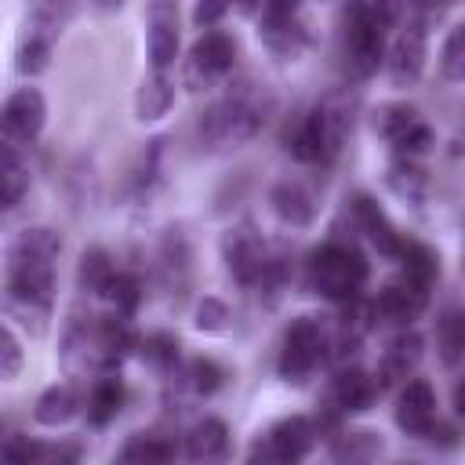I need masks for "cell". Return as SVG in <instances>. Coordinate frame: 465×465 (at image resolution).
I'll use <instances>...</instances> for the list:
<instances>
[{
	"mask_svg": "<svg viewBox=\"0 0 465 465\" xmlns=\"http://www.w3.org/2000/svg\"><path fill=\"white\" fill-rule=\"evenodd\" d=\"M62 254V236L58 229L36 225V229H22L11 247H7V262H4V305H7V320H22L25 327L33 323V331H44V320L51 316V302H54V262Z\"/></svg>",
	"mask_w": 465,
	"mask_h": 465,
	"instance_id": "cell-1",
	"label": "cell"
},
{
	"mask_svg": "<svg viewBox=\"0 0 465 465\" xmlns=\"http://www.w3.org/2000/svg\"><path fill=\"white\" fill-rule=\"evenodd\" d=\"M131 316L109 312V316H73L62 334V367L69 378L80 374H105L116 371L120 360L134 349Z\"/></svg>",
	"mask_w": 465,
	"mask_h": 465,
	"instance_id": "cell-2",
	"label": "cell"
},
{
	"mask_svg": "<svg viewBox=\"0 0 465 465\" xmlns=\"http://www.w3.org/2000/svg\"><path fill=\"white\" fill-rule=\"evenodd\" d=\"M272 116V94L265 84H254V80H243V84H232L200 120V131H203V142L214 145V149H236L243 142H251L265 120Z\"/></svg>",
	"mask_w": 465,
	"mask_h": 465,
	"instance_id": "cell-3",
	"label": "cell"
},
{
	"mask_svg": "<svg viewBox=\"0 0 465 465\" xmlns=\"http://www.w3.org/2000/svg\"><path fill=\"white\" fill-rule=\"evenodd\" d=\"M367 276H371V265H367L363 251L356 243H345V240L320 243L309 254V262H305V283L320 298L338 302V305L349 302V298H356L363 291Z\"/></svg>",
	"mask_w": 465,
	"mask_h": 465,
	"instance_id": "cell-4",
	"label": "cell"
},
{
	"mask_svg": "<svg viewBox=\"0 0 465 465\" xmlns=\"http://www.w3.org/2000/svg\"><path fill=\"white\" fill-rule=\"evenodd\" d=\"M396 0H374V4H352L345 15L341 44L345 58L360 76H371L385 62V33L396 22Z\"/></svg>",
	"mask_w": 465,
	"mask_h": 465,
	"instance_id": "cell-5",
	"label": "cell"
},
{
	"mask_svg": "<svg viewBox=\"0 0 465 465\" xmlns=\"http://www.w3.org/2000/svg\"><path fill=\"white\" fill-rule=\"evenodd\" d=\"M345 131H349V113L338 102H320L298 120L287 149L302 163H331L345 142Z\"/></svg>",
	"mask_w": 465,
	"mask_h": 465,
	"instance_id": "cell-6",
	"label": "cell"
},
{
	"mask_svg": "<svg viewBox=\"0 0 465 465\" xmlns=\"http://www.w3.org/2000/svg\"><path fill=\"white\" fill-rule=\"evenodd\" d=\"M327 327L320 316H298L291 320V327L283 331V345H280V378L291 385H305L320 363H327Z\"/></svg>",
	"mask_w": 465,
	"mask_h": 465,
	"instance_id": "cell-7",
	"label": "cell"
},
{
	"mask_svg": "<svg viewBox=\"0 0 465 465\" xmlns=\"http://www.w3.org/2000/svg\"><path fill=\"white\" fill-rule=\"evenodd\" d=\"M222 262L240 287H258L265 280L272 254H269L254 222H236L222 232Z\"/></svg>",
	"mask_w": 465,
	"mask_h": 465,
	"instance_id": "cell-8",
	"label": "cell"
},
{
	"mask_svg": "<svg viewBox=\"0 0 465 465\" xmlns=\"http://www.w3.org/2000/svg\"><path fill=\"white\" fill-rule=\"evenodd\" d=\"M236 65V40L222 29H207L193 47H189V58H185V84L193 87H211L218 84L222 76H229Z\"/></svg>",
	"mask_w": 465,
	"mask_h": 465,
	"instance_id": "cell-9",
	"label": "cell"
},
{
	"mask_svg": "<svg viewBox=\"0 0 465 465\" xmlns=\"http://www.w3.org/2000/svg\"><path fill=\"white\" fill-rule=\"evenodd\" d=\"M316 443V421L305 418V414H291V418H280L254 447H251V458L258 461H302Z\"/></svg>",
	"mask_w": 465,
	"mask_h": 465,
	"instance_id": "cell-10",
	"label": "cell"
},
{
	"mask_svg": "<svg viewBox=\"0 0 465 465\" xmlns=\"http://www.w3.org/2000/svg\"><path fill=\"white\" fill-rule=\"evenodd\" d=\"M47 124V102L36 87H15L0 109V127H4V142L15 145H29L40 138Z\"/></svg>",
	"mask_w": 465,
	"mask_h": 465,
	"instance_id": "cell-11",
	"label": "cell"
},
{
	"mask_svg": "<svg viewBox=\"0 0 465 465\" xmlns=\"http://www.w3.org/2000/svg\"><path fill=\"white\" fill-rule=\"evenodd\" d=\"M425 58H429V33H425V25H418V22L403 25L392 36L389 51H385V73H389L392 87H414L421 80V73H425Z\"/></svg>",
	"mask_w": 465,
	"mask_h": 465,
	"instance_id": "cell-12",
	"label": "cell"
},
{
	"mask_svg": "<svg viewBox=\"0 0 465 465\" xmlns=\"http://www.w3.org/2000/svg\"><path fill=\"white\" fill-rule=\"evenodd\" d=\"M378 378H371L367 371L360 367H341L331 385H327V400H323V418L327 421H338V418H349V414H360L374 403L378 396Z\"/></svg>",
	"mask_w": 465,
	"mask_h": 465,
	"instance_id": "cell-13",
	"label": "cell"
},
{
	"mask_svg": "<svg viewBox=\"0 0 465 465\" xmlns=\"http://www.w3.org/2000/svg\"><path fill=\"white\" fill-rule=\"evenodd\" d=\"M182 47V29H178V4L174 0H153L145 11V54L153 69H171Z\"/></svg>",
	"mask_w": 465,
	"mask_h": 465,
	"instance_id": "cell-14",
	"label": "cell"
},
{
	"mask_svg": "<svg viewBox=\"0 0 465 465\" xmlns=\"http://www.w3.org/2000/svg\"><path fill=\"white\" fill-rule=\"evenodd\" d=\"M349 211H352V225L367 236V243L378 251V254H385V258H400V251H403V232L392 225V218L378 207V200L374 196H367V193H356L352 196V203H349Z\"/></svg>",
	"mask_w": 465,
	"mask_h": 465,
	"instance_id": "cell-15",
	"label": "cell"
},
{
	"mask_svg": "<svg viewBox=\"0 0 465 465\" xmlns=\"http://www.w3.org/2000/svg\"><path fill=\"white\" fill-rule=\"evenodd\" d=\"M396 425L414 436V440H429L432 425H436V392L425 378H411L400 396H396V411H392Z\"/></svg>",
	"mask_w": 465,
	"mask_h": 465,
	"instance_id": "cell-16",
	"label": "cell"
},
{
	"mask_svg": "<svg viewBox=\"0 0 465 465\" xmlns=\"http://www.w3.org/2000/svg\"><path fill=\"white\" fill-rule=\"evenodd\" d=\"M421 356H425V338L418 331L403 327L400 334H392L389 345H385V352H381V360H378V374H374L378 378V389H389L396 381H407L418 371Z\"/></svg>",
	"mask_w": 465,
	"mask_h": 465,
	"instance_id": "cell-17",
	"label": "cell"
},
{
	"mask_svg": "<svg viewBox=\"0 0 465 465\" xmlns=\"http://www.w3.org/2000/svg\"><path fill=\"white\" fill-rule=\"evenodd\" d=\"M425 305H429V291L418 287V283H411L407 276L389 280V283L378 291V298H374V312H378L381 320L396 323V327H411V323L425 312Z\"/></svg>",
	"mask_w": 465,
	"mask_h": 465,
	"instance_id": "cell-18",
	"label": "cell"
},
{
	"mask_svg": "<svg viewBox=\"0 0 465 465\" xmlns=\"http://www.w3.org/2000/svg\"><path fill=\"white\" fill-rule=\"evenodd\" d=\"M269 203H272L276 218L283 225H294V229H302V225H309L316 218V200L298 178H280L272 185V193H269Z\"/></svg>",
	"mask_w": 465,
	"mask_h": 465,
	"instance_id": "cell-19",
	"label": "cell"
},
{
	"mask_svg": "<svg viewBox=\"0 0 465 465\" xmlns=\"http://www.w3.org/2000/svg\"><path fill=\"white\" fill-rule=\"evenodd\" d=\"M160 276H163V287L171 294H185L189 291V280H193V251L185 243V236L178 229H171L160 243Z\"/></svg>",
	"mask_w": 465,
	"mask_h": 465,
	"instance_id": "cell-20",
	"label": "cell"
},
{
	"mask_svg": "<svg viewBox=\"0 0 465 465\" xmlns=\"http://www.w3.org/2000/svg\"><path fill=\"white\" fill-rule=\"evenodd\" d=\"M185 458L189 461H222L229 458V429L222 418H200L185 432Z\"/></svg>",
	"mask_w": 465,
	"mask_h": 465,
	"instance_id": "cell-21",
	"label": "cell"
},
{
	"mask_svg": "<svg viewBox=\"0 0 465 465\" xmlns=\"http://www.w3.org/2000/svg\"><path fill=\"white\" fill-rule=\"evenodd\" d=\"M174 105V80L167 76V69H153V76H145L134 91V120L153 124L160 116H167V109Z\"/></svg>",
	"mask_w": 465,
	"mask_h": 465,
	"instance_id": "cell-22",
	"label": "cell"
},
{
	"mask_svg": "<svg viewBox=\"0 0 465 465\" xmlns=\"http://www.w3.org/2000/svg\"><path fill=\"white\" fill-rule=\"evenodd\" d=\"M124 407V381L116 371H105L91 381V392H87V421L91 425H109Z\"/></svg>",
	"mask_w": 465,
	"mask_h": 465,
	"instance_id": "cell-23",
	"label": "cell"
},
{
	"mask_svg": "<svg viewBox=\"0 0 465 465\" xmlns=\"http://www.w3.org/2000/svg\"><path fill=\"white\" fill-rule=\"evenodd\" d=\"M436 352L447 367L465 363V309L461 305H447L436 316Z\"/></svg>",
	"mask_w": 465,
	"mask_h": 465,
	"instance_id": "cell-24",
	"label": "cell"
},
{
	"mask_svg": "<svg viewBox=\"0 0 465 465\" xmlns=\"http://www.w3.org/2000/svg\"><path fill=\"white\" fill-rule=\"evenodd\" d=\"M25 189H29V163L22 160L15 142H4V149H0V203H4V211L18 207Z\"/></svg>",
	"mask_w": 465,
	"mask_h": 465,
	"instance_id": "cell-25",
	"label": "cell"
},
{
	"mask_svg": "<svg viewBox=\"0 0 465 465\" xmlns=\"http://www.w3.org/2000/svg\"><path fill=\"white\" fill-rule=\"evenodd\" d=\"M396 262H400V276H407L411 283H418L425 291L440 280V254L421 240H403V251Z\"/></svg>",
	"mask_w": 465,
	"mask_h": 465,
	"instance_id": "cell-26",
	"label": "cell"
},
{
	"mask_svg": "<svg viewBox=\"0 0 465 465\" xmlns=\"http://www.w3.org/2000/svg\"><path fill=\"white\" fill-rule=\"evenodd\" d=\"M116 272H120V269L113 265V258H109L105 247H87V251L80 254V265H76V283H80L84 294L105 298V291H109V283H113Z\"/></svg>",
	"mask_w": 465,
	"mask_h": 465,
	"instance_id": "cell-27",
	"label": "cell"
},
{
	"mask_svg": "<svg viewBox=\"0 0 465 465\" xmlns=\"http://www.w3.org/2000/svg\"><path fill=\"white\" fill-rule=\"evenodd\" d=\"M76 407H80L76 389L65 385V381H58V385H47V389L40 392V400H36V407H33V418H36L40 425H47V429H58V425H65V421L76 414Z\"/></svg>",
	"mask_w": 465,
	"mask_h": 465,
	"instance_id": "cell-28",
	"label": "cell"
},
{
	"mask_svg": "<svg viewBox=\"0 0 465 465\" xmlns=\"http://www.w3.org/2000/svg\"><path fill=\"white\" fill-rule=\"evenodd\" d=\"M327 447H331V458L338 461H371L381 454V436L371 429H349V432H334Z\"/></svg>",
	"mask_w": 465,
	"mask_h": 465,
	"instance_id": "cell-29",
	"label": "cell"
},
{
	"mask_svg": "<svg viewBox=\"0 0 465 465\" xmlns=\"http://www.w3.org/2000/svg\"><path fill=\"white\" fill-rule=\"evenodd\" d=\"M51 47H54V29H51V22H44V25H36V29L22 40L15 69H18L22 76H36V73H44L47 62H51Z\"/></svg>",
	"mask_w": 465,
	"mask_h": 465,
	"instance_id": "cell-30",
	"label": "cell"
},
{
	"mask_svg": "<svg viewBox=\"0 0 465 465\" xmlns=\"http://www.w3.org/2000/svg\"><path fill=\"white\" fill-rule=\"evenodd\" d=\"M178 454V443L160 436V432H138L131 436L124 447H120V461H145V465H156V461H171Z\"/></svg>",
	"mask_w": 465,
	"mask_h": 465,
	"instance_id": "cell-31",
	"label": "cell"
},
{
	"mask_svg": "<svg viewBox=\"0 0 465 465\" xmlns=\"http://www.w3.org/2000/svg\"><path fill=\"white\" fill-rule=\"evenodd\" d=\"M421 120V113L411 105V102H385V105H378L374 109V131L385 138V142H392V138H400L407 127H414Z\"/></svg>",
	"mask_w": 465,
	"mask_h": 465,
	"instance_id": "cell-32",
	"label": "cell"
},
{
	"mask_svg": "<svg viewBox=\"0 0 465 465\" xmlns=\"http://www.w3.org/2000/svg\"><path fill=\"white\" fill-rule=\"evenodd\" d=\"M440 73L454 84H465V18L454 22L440 47Z\"/></svg>",
	"mask_w": 465,
	"mask_h": 465,
	"instance_id": "cell-33",
	"label": "cell"
},
{
	"mask_svg": "<svg viewBox=\"0 0 465 465\" xmlns=\"http://www.w3.org/2000/svg\"><path fill=\"white\" fill-rule=\"evenodd\" d=\"M138 352H142V360L153 367V371H174L178 367V338L174 334H167V331H156V334H145L142 341H138Z\"/></svg>",
	"mask_w": 465,
	"mask_h": 465,
	"instance_id": "cell-34",
	"label": "cell"
},
{
	"mask_svg": "<svg viewBox=\"0 0 465 465\" xmlns=\"http://www.w3.org/2000/svg\"><path fill=\"white\" fill-rule=\"evenodd\" d=\"M105 298H109L113 312L134 316L138 305H142V280H138L134 272H116L113 283H109V291H105Z\"/></svg>",
	"mask_w": 465,
	"mask_h": 465,
	"instance_id": "cell-35",
	"label": "cell"
},
{
	"mask_svg": "<svg viewBox=\"0 0 465 465\" xmlns=\"http://www.w3.org/2000/svg\"><path fill=\"white\" fill-rule=\"evenodd\" d=\"M389 185H392L403 200H421V196H425V171H418L414 160L396 156V163L389 167Z\"/></svg>",
	"mask_w": 465,
	"mask_h": 465,
	"instance_id": "cell-36",
	"label": "cell"
},
{
	"mask_svg": "<svg viewBox=\"0 0 465 465\" xmlns=\"http://www.w3.org/2000/svg\"><path fill=\"white\" fill-rule=\"evenodd\" d=\"M189 385L196 396H214L222 385H225V371L211 360V356H196L189 363Z\"/></svg>",
	"mask_w": 465,
	"mask_h": 465,
	"instance_id": "cell-37",
	"label": "cell"
},
{
	"mask_svg": "<svg viewBox=\"0 0 465 465\" xmlns=\"http://www.w3.org/2000/svg\"><path fill=\"white\" fill-rule=\"evenodd\" d=\"M392 145V153L396 156H407V160H418L421 153H429V145H432V127L425 124V120H418L414 127H407L400 138H392L389 142Z\"/></svg>",
	"mask_w": 465,
	"mask_h": 465,
	"instance_id": "cell-38",
	"label": "cell"
},
{
	"mask_svg": "<svg viewBox=\"0 0 465 465\" xmlns=\"http://www.w3.org/2000/svg\"><path fill=\"white\" fill-rule=\"evenodd\" d=\"M298 7L302 0H265L262 4V33H276V29H294L298 22Z\"/></svg>",
	"mask_w": 465,
	"mask_h": 465,
	"instance_id": "cell-39",
	"label": "cell"
},
{
	"mask_svg": "<svg viewBox=\"0 0 465 465\" xmlns=\"http://www.w3.org/2000/svg\"><path fill=\"white\" fill-rule=\"evenodd\" d=\"M22 371V341L15 334L11 323H4V334H0V378L4 381H15Z\"/></svg>",
	"mask_w": 465,
	"mask_h": 465,
	"instance_id": "cell-40",
	"label": "cell"
},
{
	"mask_svg": "<svg viewBox=\"0 0 465 465\" xmlns=\"http://www.w3.org/2000/svg\"><path fill=\"white\" fill-rule=\"evenodd\" d=\"M196 327L207 331V334L225 331V327H229V309H225V302H218V298L207 294V298L196 305Z\"/></svg>",
	"mask_w": 465,
	"mask_h": 465,
	"instance_id": "cell-41",
	"label": "cell"
},
{
	"mask_svg": "<svg viewBox=\"0 0 465 465\" xmlns=\"http://www.w3.org/2000/svg\"><path fill=\"white\" fill-rule=\"evenodd\" d=\"M51 454V447L47 443H36V440H25V436H7L4 440V458L7 461H44Z\"/></svg>",
	"mask_w": 465,
	"mask_h": 465,
	"instance_id": "cell-42",
	"label": "cell"
},
{
	"mask_svg": "<svg viewBox=\"0 0 465 465\" xmlns=\"http://www.w3.org/2000/svg\"><path fill=\"white\" fill-rule=\"evenodd\" d=\"M236 0H196V7H193V25L196 29H214L222 18H225V11L232 7Z\"/></svg>",
	"mask_w": 465,
	"mask_h": 465,
	"instance_id": "cell-43",
	"label": "cell"
},
{
	"mask_svg": "<svg viewBox=\"0 0 465 465\" xmlns=\"http://www.w3.org/2000/svg\"><path fill=\"white\" fill-rule=\"evenodd\" d=\"M450 407H454L458 418H465V378L454 385V392H450Z\"/></svg>",
	"mask_w": 465,
	"mask_h": 465,
	"instance_id": "cell-44",
	"label": "cell"
},
{
	"mask_svg": "<svg viewBox=\"0 0 465 465\" xmlns=\"http://www.w3.org/2000/svg\"><path fill=\"white\" fill-rule=\"evenodd\" d=\"M262 4H265V0H236V7H240L243 15H254V11L262 7Z\"/></svg>",
	"mask_w": 465,
	"mask_h": 465,
	"instance_id": "cell-45",
	"label": "cell"
},
{
	"mask_svg": "<svg viewBox=\"0 0 465 465\" xmlns=\"http://www.w3.org/2000/svg\"><path fill=\"white\" fill-rule=\"evenodd\" d=\"M124 0H94V7H102V11H113V7H120Z\"/></svg>",
	"mask_w": 465,
	"mask_h": 465,
	"instance_id": "cell-46",
	"label": "cell"
},
{
	"mask_svg": "<svg viewBox=\"0 0 465 465\" xmlns=\"http://www.w3.org/2000/svg\"><path fill=\"white\" fill-rule=\"evenodd\" d=\"M461 272H465V247H461Z\"/></svg>",
	"mask_w": 465,
	"mask_h": 465,
	"instance_id": "cell-47",
	"label": "cell"
}]
</instances>
